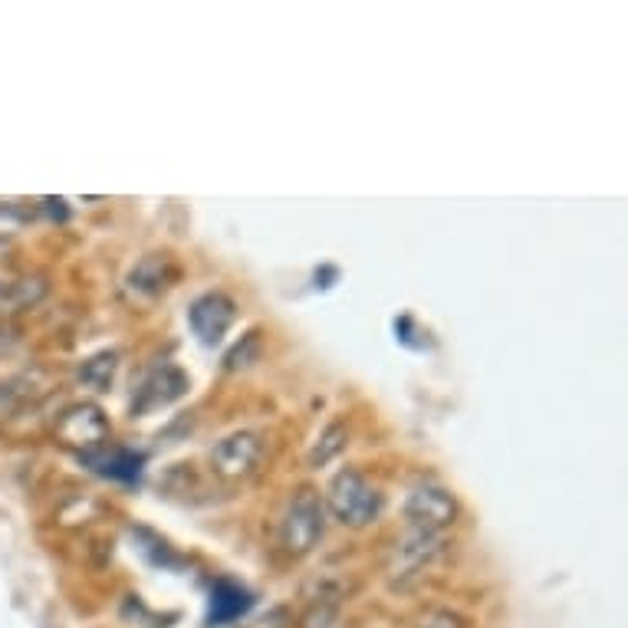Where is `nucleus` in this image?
<instances>
[{
    "label": "nucleus",
    "instance_id": "nucleus-1",
    "mask_svg": "<svg viewBox=\"0 0 628 628\" xmlns=\"http://www.w3.org/2000/svg\"><path fill=\"white\" fill-rule=\"evenodd\" d=\"M323 507L343 523V527H353V530H362L369 523L379 520L382 513V494L379 487L356 467H346L339 470L333 480H329V490H326V500Z\"/></svg>",
    "mask_w": 628,
    "mask_h": 628
},
{
    "label": "nucleus",
    "instance_id": "nucleus-2",
    "mask_svg": "<svg viewBox=\"0 0 628 628\" xmlns=\"http://www.w3.org/2000/svg\"><path fill=\"white\" fill-rule=\"evenodd\" d=\"M323 530H326L323 494L316 487H300L290 497L283 523H280V543H283V550L290 556H306L323 540Z\"/></svg>",
    "mask_w": 628,
    "mask_h": 628
},
{
    "label": "nucleus",
    "instance_id": "nucleus-3",
    "mask_svg": "<svg viewBox=\"0 0 628 628\" xmlns=\"http://www.w3.org/2000/svg\"><path fill=\"white\" fill-rule=\"evenodd\" d=\"M263 461V441L253 431H234L210 447V470L224 480L250 477Z\"/></svg>",
    "mask_w": 628,
    "mask_h": 628
},
{
    "label": "nucleus",
    "instance_id": "nucleus-4",
    "mask_svg": "<svg viewBox=\"0 0 628 628\" xmlns=\"http://www.w3.org/2000/svg\"><path fill=\"white\" fill-rule=\"evenodd\" d=\"M53 427H56V437L66 447H76L79 454H89V451L109 444V437H112V424L96 405H69Z\"/></svg>",
    "mask_w": 628,
    "mask_h": 628
},
{
    "label": "nucleus",
    "instance_id": "nucleus-5",
    "mask_svg": "<svg viewBox=\"0 0 628 628\" xmlns=\"http://www.w3.org/2000/svg\"><path fill=\"white\" fill-rule=\"evenodd\" d=\"M405 517L419 533H441L457 520V500L437 484H419L405 500Z\"/></svg>",
    "mask_w": 628,
    "mask_h": 628
},
{
    "label": "nucleus",
    "instance_id": "nucleus-6",
    "mask_svg": "<svg viewBox=\"0 0 628 628\" xmlns=\"http://www.w3.org/2000/svg\"><path fill=\"white\" fill-rule=\"evenodd\" d=\"M237 320V303L227 293H205L188 310V326L202 346H217Z\"/></svg>",
    "mask_w": 628,
    "mask_h": 628
},
{
    "label": "nucleus",
    "instance_id": "nucleus-7",
    "mask_svg": "<svg viewBox=\"0 0 628 628\" xmlns=\"http://www.w3.org/2000/svg\"><path fill=\"white\" fill-rule=\"evenodd\" d=\"M188 392V376L178 369V366H159L152 369L139 389L132 392V415H145L152 409H162V405H172L178 402L182 396Z\"/></svg>",
    "mask_w": 628,
    "mask_h": 628
},
{
    "label": "nucleus",
    "instance_id": "nucleus-8",
    "mask_svg": "<svg viewBox=\"0 0 628 628\" xmlns=\"http://www.w3.org/2000/svg\"><path fill=\"white\" fill-rule=\"evenodd\" d=\"M178 280V263L169 257V253H149L142 257L129 277H126V293L132 300H159L162 293L172 290V283Z\"/></svg>",
    "mask_w": 628,
    "mask_h": 628
},
{
    "label": "nucleus",
    "instance_id": "nucleus-9",
    "mask_svg": "<svg viewBox=\"0 0 628 628\" xmlns=\"http://www.w3.org/2000/svg\"><path fill=\"white\" fill-rule=\"evenodd\" d=\"M79 461H83L89 470L102 474V477L132 484V480H139V474H142L145 454H136V451L116 447V444H102V447H96V451H89V454H79Z\"/></svg>",
    "mask_w": 628,
    "mask_h": 628
},
{
    "label": "nucleus",
    "instance_id": "nucleus-10",
    "mask_svg": "<svg viewBox=\"0 0 628 628\" xmlns=\"http://www.w3.org/2000/svg\"><path fill=\"white\" fill-rule=\"evenodd\" d=\"M253 609V596L230 580H217L210 589L208 622L210 626H234L237 619H243Z\"/></svg>",
    "mask_w": 628,
    "mask_h": 628
},
{
    "label": "nucleus",
    "instance_id": "nucleus-11",
    "mask_svg": "<svg viewBox=\"0 0 628 628\" xmlns=\"http://www.w3.org/2000/svg\"><path fill=\"white\" fill-rule=\"evenodd\" d=\"M46 293V280L43 277H26V273H0V320L13 316L33 303H40V296Z\"/></svg>",
    "mask_w": 628,
    "mask_h": 628
},
{
    "label": "nucleus",
    "instance_id": "nucleus-12",
    "mask_svg": "<svg viewBox=\"0 0 628 628\" xmlns=\"http://www.w3.org/2000/svg\"><path fill=\"white\" fill-rule=\"evenodd\" d=\"M441 553V537L437 533H412L399 550H396V566H392V576L399 580H412L419 576L421 570Z\"/></svg>",
    "mask_w": 628,
    "mask_h": 628
},
{
    "label": "nucleus",
    "instance_id": "nucleus-13",
    "mask_svg": "<svg viewBox=\"0 0 628 628\" xmlns=\"http://www.w3.org/2000/svg\"><path fill=\"white\" fill-rule=\"evenodd\" d=\"M116 353H99V356H93L89 362H83V369H79V379L89 386V389H96V392H109V386H112V376H116Z\"/></svg>",
    "mask_w": 628,
    "mask_h": 628
},
{
    "label": "nucleus",
    "instance_id": "nucleus-14",
    "mask_svg": "<svg viewBox=\"0 0 628 628\" xmlns=\"http://www.w3.org/2000/svg\"><path fill=\"white\" fill-rule=\"evenodd\" d=\"M346 444H349V431H346L343 424H329V427L323 431L320 444L313 447V454H310V464H313V467H323V464H329L333 457H339V454L346 451Z\"/></svg>",
    "mask_w": 628,
    "mask_h": 628
},
{
    "label": "nucleus",
    "instance_id": "nucleus-15",
    "mask_svg": "<svg viewBox=\"0 0 628 628\" xmlns=\"http://www.w3.org/2000/svg\"><path fill=\"white\" fill-rule=\"evenodd\" d=\"M260 356V333H247L227 356H224V369H243V366H250L253 359Z\"/></svg>",
    "mask_w": 628,
    "mask_h": 628
},
{
    "label": "nucleus",
    "instance_id": "nucleus-16",
    "mask_svg": "<svg viewBox=\"0 0 628 628\" xmlns=\"http://www.w3.org/2000/svg\"><path fill=\"white\" fill-rule=\"evenodd\" d=\"M419 628H467V622L454 613H427L421 616Z\"/></svg>",
    "mask_w": 628,
    "mask_h": 628
},
{
    "label": "nucleus",
    "instance_id": "nucleus-17",
    "mask_svg": "<svg viewBox=\"0 0 628 628\" xmlns=\"http://www.w3.org/2000/svg\"><path fill=\"white\" fill-rule=\"evenodd\" d=\"M10 343H13V329H10V326H7V323L0 320V356H3L7 349H10Z\"/></svg>",
    "mask_w": 628,
    "mask_h": 628
},
{
    "label": "nucleus",
    "instance_id": "nucleus-18",
    "mask_svg": "<svg viewBox=\"0 0 628 628\" xmlns=\"http://www.w3.org/2000/svg\"><path fill=\"white\" fill-rule=\"evenodd\" d=\"M277 622H280V613H273L270 619H260V622H253V626H243V628H280Z\"/></svg>",
    "mask_w": 628,
    "mask_h": 628
}]
</instances>
